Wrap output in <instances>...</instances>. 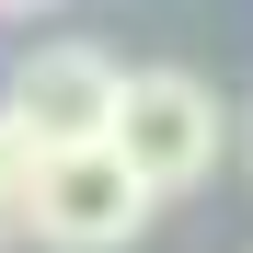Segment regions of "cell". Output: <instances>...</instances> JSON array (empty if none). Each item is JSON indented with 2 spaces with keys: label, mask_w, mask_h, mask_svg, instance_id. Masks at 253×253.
I'll list each match as a JSON object with an SVG mask.
<instances>
[{
  "label": "cell",
  "mask_w": 253,
  "mask_h": 253,
  "mask_svg": "<svg viewBox=\"0 0 253 253\" xmlns=\"http://www.w3.org/2000/svg\"><path fill=\"white\" fill-rule=\"evenodd\" d=\"M230 138H242V115L219 104V81H196V69H126L115 126H104V150H115L150 196H196V184L230 161Z\"/></svg>",
  "instance_id": "cell-1"
},
{
  "label": "cell",
  "mask_w": 253,
  "mask_h": 253,
  "mask_svg": "<svg viewBox=\"0 0 253 253\" xmlns=\"http://www.w3.org/2000/svg\"><path fill=\"white\" fill-rule=\"evenodd\" d=\"M150 207H161V196L92 138V150L35 161V184H23V242H35V253H126V242L150 230Z\"/></svg>",
  "instance_id": "cell-2"
},
{
  "label": "cell",
  "mask_w": 253,
  "mask_h": 253,
  "mask_svg": "<svg viewBox=\"0 0 253 253\" xmlns=\"http://www.w3.org/2000/svg\"><path fill=\"white\" fill-rule=\"evenodd\" d=\"M115 92H126V69H115L104 46H81V35H58V46H23V58H12L0 115L23 126L35 161H58V150H92L104 126H115Z\"/></svg>",
  "instance_id": "cell-3"
},
{
  "label": "cell",
  "mask_w": 253,
  "mask_h": 253,
  "mask_svg": "<svg viewBox=\"0 0 253 253\" xmlns=\"http://www.w3.org/2000/svg\"><path fill=\"white\" fill-rule=\"evenodd\" d=\"M23 184H35V150H23V126L0 115V219L23 230Z\"/></svg>",
  "instance_id": "cell-4"
},
{
  "label": "cell",
  "mask_w": 253,
  "mask_h": 253,
  "mask_svg": "<svg viewBox=\"0 0 253 253\" xmlns=\"http://www.w3.org/2000/svg\"><path fill=\"white\" fill-rule=\"evenodd\" d=\"M0 12H46V0H0Z\"/></svg>",
  "instance_id": "cell-5"
},
{
  "label": "cell",
  "mask_w": 253,
  "mask_h": 253,
  "mask_svg": "<svg viewBox=\"0 0 253 253\" xmlns=\"http://www.w3.org/2000/svg\"><path fill=\"white\" fill-rule=\"evenodd\" d=\"M12 242H23V230H12V219H0V253H12Z\"/></svg>",
  "instance_id": "cell-6"
}]
</instances>
